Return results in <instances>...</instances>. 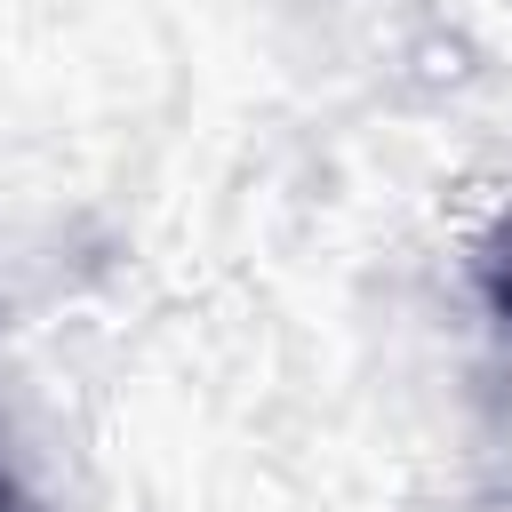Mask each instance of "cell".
Masks as SVG:
<instances>
[{"instance_id":"obj_1","label":"cell","mask_w":512,"mask_h":512,"mask_svg":"<svg viewBox=\"0 0 512 512\" xmlns=\"http://www.w3.org/2000/svg\"><path fill=\"white\" fill-rule=\"evenodd\" d=\"M480 296H488V312L512 328V224H496V232L480 240Z\"/></svg>"},{"instance_id":"obj_2","label":"cell","mask_w":512,"mask_h":512,"mask_svg":"<svg viewBox=\"0 0 512 512\" xmlns=\"http://www.w3.org/2000/svg\"><path fill=\"white\" fill-rule=\"evenodd\" d=\"M0 512H24V496H16V480L0 472Z\"/></svg>"}]
</instances>
